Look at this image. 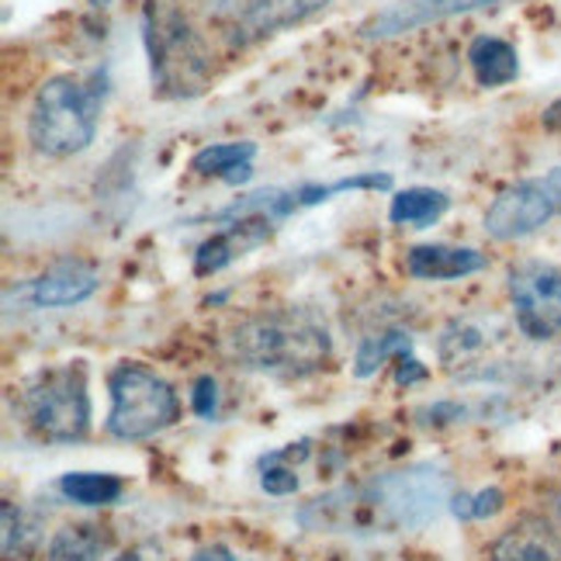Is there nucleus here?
Returning <instances> with one entry per match:
<instances>
[{"label":"nucleus","instance_id":"1","mask_svg":"<svg viewBox=\"0 0 561 561\" xmlns=\"http://www.w3.org/2000/svg\"><path fill=\"white\" fill-rule=\"evenodd\" d=\"M333 354L327 327L301 309H271L250 316L232 333V357L250 371L306 378Z\"/></svg>","mask_w":561,"mask_h":561},{"label":"nucleus","instance_id":"2","mask_svg":"<svg viewBox=\"0 0 561 561\" xmlns=\"http://www.w3.org/2000/svg\"><path fill=\"white\" fill-rule=\"evenodd\" d=\"M104 77H73L62 73L38 88L32 107H28V139L38 153L46 157H73L83 153L101 122L104 107Z\"/></svg>","mask_w":561,"mask_h":561},{"label":"nucleus","instance_id":"3","mask_svg":"<svg viewBox=\"0 0 561 561\" xmlns=\"http://www.w3.org/2000/svg\"><path fill=\"white\" fill-rule=\"evenodd\" d=\"M149 77L160 98H194L211 80V56L202 35L170 0H149L142 11Z\"/></svg>","mask_w":561,"mask_h":561},{"label":"nucleus","instance_id":"4","mask_svg":"<svg viewBox=\"0 0 561 561\" xmlns=\"http://www.w3.org/2000/svg\"><path fill=\"white\" fill-rule=\"evenodd\" d=\"M107 396H112V409H107L104 430L118 440L157 437L181 416V399L170 388V381L136 360H125L118 368H112V375H107Z\"/></svg>","mask_w":561,"mask_h":561},{"label":"nucleus","instance_id":"5","mask_svg":"<svg viewBox=\"0 0 561 561\" xmlns=\"http://www.w3.org/2000/svg\"><path fill=\"white\" fill-rule=\"evenodd\" d=\"M21 409L32 426V434L46 444H77L91 430V396H88V368L80 360L59 364L35 375L25 392Z\"/></svg>","mask_w":561,"mask_h":561},{"label":"nucleus","instance_id":"6","mask_svg":"<svg viewBox=\"0 0 561 561\" xmlns=\"http://www.w3.org/2000/svg\"><path fill=\"white\" fill-rule=\"evenodd\" d=\"M450 482L430 465H413L402 471H388L357 492L360 510L375 513V520L385 527H426L437 520V513L447 503Z\"/></svg>","mask_w":561,"mask_h":561},{"label":"nucleus","instance_id":"7","mask_svg":"<svg viewBox=\"0 0 561 561\" xmlns=\"http://www.w3.org/2000/svg\"><path fill=\"white\" fill-rule=\"evenodd\" d=\"M510 301L516 330L545 343L561 333V271L545 261H524L510 271Z\"/></svg>","mask_w":561,"mask_h":561},{"label":"nucleus","instance_id":"8","mask_svg":"<svg viewBox=\"0 0 561 561\" xmlns=\"http://www.w3.org/2000/svg\"><path fill=\"white\" fill-rule=\"evenodd\" d=\"M554 211V202L545 187V181H516L503 187L485 208V232L492 240L510 243V240H524V236L541 229Z\"/></svg>","mask_w":561,"mask_h":561},{"label":"nucleus","instance_id":"9","mask_svg":"<svg viewBox=\"0 0 561 561\" xmlns=\"http://www.w3.org/2000/svg\"><path fill=\"white\" fill-rule=\"evenodd\" d=\"M503 0H399V4L378 11L371 21H364L360 35L364 38H388V35H402L423 25H434V21L468 14V11H482L495 8Z\"/></svg>","mask_w":561,"mask_h":561},{"label":"nucleus","instance_id":"10","mask_svg":"<svg viewBox=\"0 0 561 561\" xmlns=\"http://www.w3.org/2000/svg\"><path fill=\"white\" fill-rule=\"evenodd\" d=\"M274 232V219L267 215H243V219H232L222 232H211L208 240L194 253V274L208 277L226 271L232 261H240L250 250L264 247Z\"/></svg>","mask_w":561,"mask_h":561},{"label":"nucleus","instance_id":"11","mask_svg":"<svg viewBox=\"0 0 561 561\" xmlns=\"http://www.w3.org/2000/svg\"><path fill=\"white\" fill-rule=\"evenodd\" d=\"M101 285V277L83 261H59L28 285V301L38 309H67L88 301Z\"/></svg>","mask_w":561,"mask_h":561},{"label":"nucleus","instance_id":"12","mask_svg":"<svg viewBox=\"0 0 561 561\" xmlns=\"http://www.w3.org/2000/svg\"><path fill=\"white\" fill-rule=\"evenodd\" d=\"M503 340L500 322L489 316H465L455 319L450 327L440 333V364L450 375H468V368L474 360H482L485 351H492V343Z\"/></svg>","mask_w":561,"mask_h":561},{"label":"nucleus","instance_id":"13","mask_svg":"<svg viewBox=\"0 0 561 561\" xmlns=\"http://www.w3.org/2000/svg\"><path fill=\"white\" fill-rule=\"evenodd\" d=\"M485 253H479L474 247L423 243L405 253V274L416 280H458L485 271Z\"/></svg>","mask_w":561,"mask_h":561},{"label":"nucleus","instance_id":"14","mask_svg":"<svg viewBox=\"0 0 561 561\" xmlns=\"http://www.w3.org/2000/svg\"><path fill=\"white\" fill-rule=\"evenodd\" d=\"M489 561H561V534L541 516H527L489 548Z\"/></svg>","mask_w":561,"mask_h":561},{"label":"nucleus","instance_id":"15","mask_svg":"<svg viewBox=\"0 0 561 561\" xmlns=\"http://www.w3.org/2000/svg\"><path fill=\"white\" fill-rule=\"evenodd\" d=\"M327 4L330 0H250L247 11L240 14V28L250 38H264L291 25H301V21H309Z\"/></svg>","mask_w":561,"mask_h":561},{"label":"nucleus","instance_id":"16","mask_svg":"<svg viewBox=\"0 0 561 561\" xmlns=\"http://www.w3.org/2000/svg\"><path fill=\"white\" fill-rule=\"evenodd\" d=\"M468 67L479 80V88H506V83L520 77V56L506 38L479 35L468 46Z\"/></svg>","mask_w":561,"mask_h":561},{"label":"nucleus","instance_id":"17","mask_svg":"<svg viewBox=\"0 0 561 561\" xmlns=\"http://www.w3.org/2000/svg\"><path fill=\"white\" fill-rule=\"evenodd\" d=\"M115 545V534L101 524H70L53 534L46 561H101Z\"/></svg>","mask_w":561,"mask_h":561},{"label":"nucleus","instance_id":"18","mask_svg":"<svg viewBox=\"0 0 561 561\" xmlns=\"http://www.w3.org/2000/svg\"><path fill=\"white\" fill-rule=\"evenodd\" d=\"M450 208V194L437 187H405L392 194V205H388V219L396 226H413L426 229L434 226L440 215Z\"/></svg>","mask_w":561,"mask_h":561},{"label":"nucleus","instance_id":"19","mask_svg":"<svg viewBox=\"0 0 561 561\" xmlns=\"http://www.w3.org/2000/svg\"><path fill=\"white\" fill-rule=\"evenodd\" d=\"M59 492L77 506H112L122 500V479L107 471H70L59 479Z\"/></svg>","mask_w":561,"mask_h":561},{"label":"nucleus","instance_id":"20","mask_svg":"<svg viewBox=\"0 0 561 561\" xmlns=\"http://www.w3.org/2000/svg\"><path fill=\"white\" fill-rule=\"evenodd\" d=\"M298 208L295 191H280V187H264V191H253L236 198L229 208L215 211L211 219L215 222H232V219H243V215H267V219H288V215Z\"/></svg>","mask_w":561,"mask_h":561},{"label":"nucleus","instance_id":"21","mask_svg":"<svg viewBox=\"0 0 561 561\" xmlns=\"http://www.w3.org/2000/svg\"><path fill=\"white\" fill-rule=\"evenodd\" d=\"M413 351V336L405 330H378L371 336H364L357 343V354H354V375L357 378H371L388 357H405Z\"/></svg>","mask_w":561,"mask_h":561},{"label":"nucleus","instance_id":"22","mask_svg":"<svg viewBox=\"0 0 561 561\" xmlns=\"http://www.w3.org/2000/svg\"><path fill=\"white\" fill-rule=\"evenodd\" d=\"M256 157V142H211V146H202L198 153L191 157V170L202 178H222L229 181L232 170L247 167L250 160Z\"/></svg>","mask_w":561,"mask_h":561},{"label":"nucleus","instance_id":"23","mask_svg":"<svg viewBox=\"0 0 561 561\" xmlns=\"http://www.w3.org/2000/svg\"><path fill=\"white\" fill-rule=\"evenodd\" d=\"M392 187V178L388 174H357V178H343V181H333V184H301L295 191L298 205H319V202H330L333 194L340 191H388Z\"/></svg>","mask_w":561,"mask_h":561},{"label":"nucleus","instance_id":"24","mask_svg":"<svg viewBox=\"0 0 561 561\" xmlns=\"http://www.w3.org/2000/svg\"><path fill=\"white\" fill-rule=\"evenodd\" d=\"M450 510H455V516H465V520H485V516L503 510V489L492 485L474 495H458V500H450Z\"/></svg>","mask_w":561,"mask_h":561},{"label":"nucleus","instance_id":"25","mask_svg":"<svg viewBox=\"0 0 561 561\" xmlns=\"http://www.w3.org/2000/svg\"><path fill=\"white\" fill-rule=\"evenodd\" d=\"M0 516H4V548H0V551H4V558L11 561L14 545H18V551H25V545H21V541H35V527L25 524V513L14 510V503L0 506Z\"/></svg>","mask_w":561,"mask_h":561},{"label":"nucleus","instance_id":"26","mask_svg":"<svg viewBox=\"0 0 561 561\" xmlns=\"http://www.w3.org/2000/svg\"><path fill=\"white\" fill-rule=\"evenodd\" d=\"M261 485L271 495H291L298 489V474L291 468H285V461H277L274 455L261 458Z\"/></svg>","mask_w":561,"mask_h":561},{"label":"nucleus","instance_id":"27","mask_svg":"<svg viewBox=\"0 0 561 561\" xmlns=\"http://www.w3.org/2000/svg\"><path fill=\"white\" fill-rule=\"evenodd\" d=\"M215 405H219V385H215L211 375H202L194 381V392H191V409L198 413L202 420L215 416Z\"/></svg>","mask_w":561,"mask_h":561},{"label":"nucleus","instance_id":"28","mask_svg":"<svg viewBox=\"0 0 561 561\" xmlns=\"http://www.w3.org/2000/svg\"><path fill=\"white\" fill-rule=\"evenodd\" d=\"M423 378H426V368H423V364H420L413 354L399 357V371H396V381H399V385H416V381H423Z\"/></svg>","mask_w":561,"mask_h":561},{"label":"nucleus","instance_id":"29","mask_svg":"<svg viewBox=\"0 0 561 561\" xmlns=\"http://www.w3.org/2000/svg\"><path fill=\"white\" fill-rule=\"evenodd\" d=\"M191 561H236V554L226 545H205V548H198L191 554Z\"/></svg>","mask_w":561,"mask_h":561},{"label":"nucleus","instance_id":"30","mask_svg":"<svg viewBox=\"0 0 561 561\" xmlns=\"http://www.w3.org/2000/svg\"><path fill=\"white\" fill-rule=\"evenodd\" d=\"M545 181V187H548V194H551V202H554V211L561 215V167H554L548 178H541Z\"/></svg>","mask_w":561,"mask_h":561},{"label":"nucleus","instance_id":"31","mask_svg":"<svg viewBox=\"0 0 561 561\" xmlns=\"http://www.w3.org/2000/svg\"><path fill=\"white\" fill-rule=\"evenodd\" d=\"M545 128H551V133H561V101H554L545 112Z\"/></svg>","mask_w":561,"mask_h":561},{"label":"nucleus","instance_id":"32","mask_svg":"<svg viewBox=\"0 0 561 561\" xmlns=\"http://www.w3.org/2000/svg\"><path fill=\"white\" fill-rule=\"evenodd\" d=\"M112 561H146V558H142L139 548H133V551H125V554H118V558H112Z\"/></svg>","mask_w":561,"mask_h":561}]
</instances>
